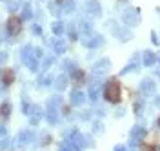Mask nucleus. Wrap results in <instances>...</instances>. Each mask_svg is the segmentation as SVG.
<instances>
[{
  "label": "nucleus",
  "instance_id": "nucleus-1",
  "mask_svg": "<svg viewBox=\"0 0 160 151\" xmlns=\"http://www.w3.org/2000/svg\"><path fill=\"white\" fill-rule=\"evenodd\" d=\"M104 97L109 102H113V104H117V102L120 100V86H118V80H117V78L108 80L106 89H104Z\"/></svg>",
  "mask_w": 160,
  "mask_h": 151
},
{
  "label": "nucleus",
  "instance_id": "nucleus-2",
  "mask_svg": "<svg viewBox=\"0 0 160 151\" xmlns=\"http://www.w3.org/2000/svg\"><path fill=\"white\" fill-rule=\"evenodd\" d=\"M146 138V128H142V126H135L133 129H131V142L133 144H138Z\"/></svg>",
  "mask_w": 160,
  "mask_h": 151
},
{
  "label": "nucleus",
  "instance_id": "nucleus-3",
  "mask_svg": "<svg viewBox=\"0 0 160 151\" xmlns=\"http://www.w3.org/2000/svg\"><path fill=\"white\" fill-rule=\"evenodd\" d=\"M8 29H9L11 35L20 33V29H22V22H20L18 17H11L9 20H8Z\"/></svg>",
  "mask_w": 160,
  "mask_h": 151
},
{
  "label": "nucleus",
  "instance_id": "nucleus-4",
  "mask_svg": "<svg viewBox=\"0 0 160 151\" xmlns=\"http://www.w3.org/2000/svg\"><path fill=\"white\" fill-rule=\"evenodd\" d=\"M84 100H86V97H84L82 91H73V93H71V104H73V106H82Z\"/></svg>",
  "mask_w": 160,
  "mask_h": 151
},
{
  "label": "nucleus",
  "instance_id": "nucleus-5",
  "mask_svg": "<svg viewBox=\"0 0 160 151\" xmlns=\"http://www.w3.org/2000/svg\"><path fill=\"white\" fill-rule=\"evenodd\" d=\"M157 62V55L153 53V51H146V55H144V66H153Z\"/></svg>",
  "mask_w": 160,
  "mask_h": 151
},
{
  "label": "nucleus",
  "instance_id": "nucleus-6",
  "mask_svg": "<svg viewBox=\"0 0 160 151\" xmlns=\"http://www.w3.org/2000/svg\"><path fill=\"white\" fill-rule=\"evenodd\" d=\"M71 77H73V80L77 82V84H84V82H86V77H84V71H80V69H73V73H71Z\"/></svg>",
  "mask_w": 160,
  "mask_h": 151
},
{
  "label": "nucleus",
  "instance_id": "nucleus-7",
  "mask_svg": "<svg viewBox=\"0 0 160 151\" xmlns=\"http://www.w3.org/2000/svg\"><path fill=\"white\" fill-rule=\"evenodd\" d=\"M140 89L144 91V93H153L155 91V82L153 80H144L140 84Z\"/></svg>",
  "mask_w": 160,
  "mask_h": 151
},
{
  "label": "nucleus",
  "instance_id": "nucleus-8",
  "mask_svg": "<svg viewBox=\"0 0 160 151\" xmlns=\"http://www.w3.org/2000/svg\"><path fill=\"white\" fill-rule=\"evenodd\" d=\"M2 80H4V84H11V82H15V73L11 69H6L4 73H2Z\"/></svg>",
  "mask_w": 160,
  "mask_h": 151
},
{
  "label": "nucleus",
  "instance_id": "nucleus-9",
  "mask_svg": "<svg viewBox=\"0 0 160 151\" xmlns=\"http://www.w3.org/2000/svg\"><path fill=\"white\" fill-rule=\"evenodd\" d=\"M89 98L91 100H97L98 98V84H91L89 86Z\"/></svg>",
  "mask_w": 160,
  "mask_h": 151
},
{
  "label": "nucleus",
  "instance_id": "nucleus-10",
  "mask_svg": "<svg viewBox=\"0 0 160 151\" xmlns=\"http://www.w3.org/2000/svg\"><path fill=\"white\" fill-rule=\"evenodd\" d=\"M9 113H11V104H2L0 106V117H9Z\"/></svg>",
  "mask_w": 160,
  "mask_h": 151
},
{
  "label": "nucleus",
  "instance_id": "nucleus-11",
  "mask_svg": "<svg viewBox=\"0 0 160 151\" xmlns=\"http://www.w3.org/2000/svg\"><path fill=\"white\" fill-rule=\"evenodd\" d=\"M88 9H89V13L91 15H98L100 11H98V2H88Z\"/></svg>",
  "mask_w": 160,
  "mask_h": 151
},
{
  "label": "nucleus",
  "instance_id": "nucleus-12",
  "mask_svg": "<svg viewBox=\"0 0 160 151\" xmlns=\"http://www.w3.org/2000/svg\"><path fill=\"white\" fill-rule=\"evenodd\" d=\"M31 51H33V48H31V46H26V48L22 49V58H24L26 62L33 58V57H31Z\"/></svg>",
  "mask_w": 160,
  "mask_h": 151
},
{
  "label": "nucleus",
  "instance_id": "nucleus-13",
  "mask_svg": "<svg viewBox=\"0 0 160 151\" xmlns=\"http://www.w3.org/2000/svg\"><path fill=\"white\" fill-rule=\"evenodd\" d=\"M62 31H64V24H62V22H55V24H53V33H55V35H60Z\"/></svg>",
  "mask_w": 160,
  "mask_h": 151
},
{
  "label": "nucleus",
  "instance_id": "nucleus-14",
  "mask_svg": "<svg viewBox=\"0 0 160 151\" xmlns=\"http://www.w3.org/2000/svg\"><path fill=\"white\" fill-rule=\"evenodd\" d=\"M55 51H57V53H64V51H66V44H64L62 40H58L57 44H55Z\"/></svg>",
  "mask_w": 160,
  "mask_h": 151
},
{
  "label": "nucleus",
  "instance_id": "nucleus-15",
  "mask_svg": "<svg viewBox=\"0 0 160 151\" xmlns=\"http://www.w3.org/2000/svg\"><path fill=\"white\" fill-rule=\"evenodd\" d=\"M6 4H8V9L9 11H15L17 8H18V0H8Z\"/></svg>",
  "mask_w": 160,
  "mask_h": 151
},
{
  "label": "nucleus",
  "instance_id": "nucleus-16",
  "mask_svg": "<svg viewBox=\"0 0 160 151\" xmlns=\"http://www.w3.org/2000/svg\"><path fill=\"white\" fill-rule=\"evenodd\" d=\"M108 66H109V60H102V62H98V64H97V71H106L108 69Z\"/></svg>",
  "mask_w": 160,
  "mask_h": 151
},
{
  "label": "nucleus",
  "instance_id": "nucleus-17",
  "mask_svg": "<svg viewBox=\"0 0 160 151\" xmlns=\"http://www.w3.org/2000/svg\"><path fill=\"white\" fill-rule=\"evenodd\" d=\"M66 84H68V82H66V77H58V80H57V88H58V89H64Z\"/></svg>",
  "mask_w": 160,
  "mask_h": 151
},
{
  "label": "nucleus",
  "instance_id": "nucleus-18",
  "mask_svg": "<svg viewBox=\"0 0 160 151\" xmlns=\"http://www.w3.org/2000/svg\"><path fill=\"white\" fill-rule=\"evenodd\" d=\"M22 15H24V18H29V17H31V8H29V6H24Z\"/></svg>",
  "mask_w": 160,
  "mask_h": 151
},
{
  "label": "nucleus",
  "instance_id": "nucleus-19",
  "mask_svg": "<svg viewBox=\"0 0 160 151\" xmlns=\"http://www.w3.org/2000/svg\"><path fill=\"white\" fill-rule=\"evenodd\" d=\"M6 133H8V128L4 124H0V135H6Z\"/></svg>",
  "mask_w": 160,
  "mask_h": 151
},
{
  "label": "nucleus",
  "instance_id": "nucleus-20",
  "mask_svg": "<svg viewBox=\"0 0 160 151\" xmlns=\"http://www.w3.org/2000/svg\"><path fill=\"white\" fill-rule=\"evenodd\" d=\"M142 151H157V149H155L153 146H144V148H142Z\"/></svg>",
  "mask_w": 160,
  "mask_h": 151
},
{
  "label": "nucleus",
  "instance_id": "nucleus-21",
  "mask_svg": "<svg viewBox=\"0 0 160 151\" xmlns=\"http://www.w3.org/2000/svg\"><path fill=\"white\" fill-rule=\"evenodd\" d=\"M6 58H8V55H6V53H2V55H0V64L6 60Z\"/></svg>",
  "mask_w": 160,
  "mask_h": 151
},
{
  "label": "nucleus",
  "instance_id": "nucleus-22",
  "mask_svg": "<svg viewBox=\"0 0 160 151\" xmlns=\"http://www.w3.org/2000/svg\"><path fill=\"white\" fill-rule=\"evenodd\" d=\"M115 151H126V148L124 146H118V148H115Z\"/></svg>",
  "mask_w": 160,
  "mask_h": 151
},
{
  "label": "nucleus",
  "instance_id": "nucleus-23",
  "mask_svg": "<svg viewBox=\"0 0 160 151\" xmlns=\"http://www.w3.org/2000/svg\"><path fill=\"white\" fill-rule=\"evenodd\" d=\"M157 104H158V108H160V98H158V100H157Z\"/></svg>",
  "mask_w": 160,
  "mask_h": 151
},
{
  "label": "nucleus",
  "instance_id": "nucleus-24",
  "mask_svg": "<svg viewBox=\"0 0 160 151\" xmlns=\"http://www.w3.org/2000/svg\"><path fill=\"white\" fill-rule=\"evenodd\" d=\"M158 126H160V118H158Z\"/></svg>",
  "mask_w": 160,
  "mask_h": 151
}]
</instances>
